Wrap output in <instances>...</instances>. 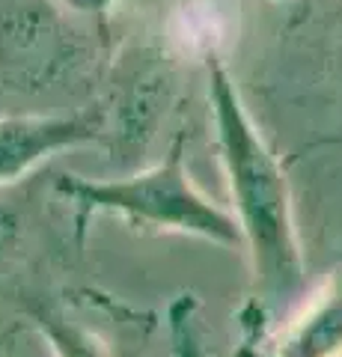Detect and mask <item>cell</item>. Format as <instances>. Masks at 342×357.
Returning <instances> with one entry per match:
<instances>
[{"mask_svg":"<svg viewBox=\"0 0 342 357\" xmlns=\"http://www.w3.org/2000/svg\"><path fill=\"white\" fill-rule=\"evenodd\" d=\"M208 105L256 286L268 304L292 301L304 289V256L295 232L289 182L277 155L250 119L233 75L217 57L208 60Z\"/></svg>","mask_w":342,"mask_h":357,"instance_id":"obj_1","label":"cell"},{"mask_svg":"<svg viewBox=\"0 0 342 357\" xmlns=\"http://www.w3.org/2000/svg\"><path fill=\"white\" fill-rule=\"evenodd\" d=\"M196 301L182 295L170 310V337H173V357H203L200 333H196Z\"/></svg>","mask_w":342,"mask_h":357,"instance_id":"obj_6","label":"cell"},{"mask_svg":"<svg viewBox=\"0 0 342 357\" xmlns=\"http://www.w3.org/2000/svg\"><path fill=\"white\" fill-rule=\"evenodd\" d=\"M60 3L75 9V13H107V9L116 6L119 0H60Z\"/></svg>","mask_w":342,"mask_h":357,"instance_id":"obj_7","label":"cell"},{"mask_svg":"<svg viewBox=\"0 0 342 357\" xmlns=\"http://www.w3.org/2000/svg\"><path fill=\"white\" fill-rule=\"evenodd\" d=\"M36 325L42 331V337L51 342L54 357H107L104 349L95 342L93 333H86L84 328L72 325L60 316H51V312H39Z\"/></svg>","mask_w":342,"mask_h":357,"instance_id":"obj_5","label":"cell"},{"mask_svg":"<svg viewBox=\"0 0 342 357\" xmlns=\"http://www.w3.org/2000/svg\"><path fill=\"white\" fill-rule=\"evenodd\" d=\"M342 354V289H334L286 333L274 357H336Z\"/></svg>","mask_w":342,"mask_h":357,"instance_id":"obj_4","label":"cell"},{"mask_svg":"<svg viewBox=\"0 0 342 357\" xmlns=\"http://www.w3.org/2000/svg\"><path fill=\"white\" fill-rule=\"evenodd\" d=\"M57 194L75 203L81 223L93 211H114L146 227L196 236L224 248H244L241 227L235 215L215 206L205 194L196 191L185 170V134L173 140L167 158L137 176L116 178V182H93V178L63 173Z\"/></svg>","mask_w":342,"mask_h":357,"instance_id":"obj_2","label":"cell"},{"mask_svg":"<svg viewBox=\"0 0 342 357\" xmlns=\"http://www.w3.org/2000/svg\"><path fill=\"white\" fill-rule=\"evenodd\" d=\"M104 131V107L78 114L0 116V185L27 176L33 167L63 149L93 143Z\"/></svg>","mask_w":342,"mask_h":357,"instance_id":"obj_3","label":"cell"}]
</instances>
